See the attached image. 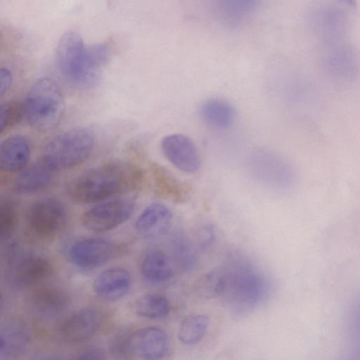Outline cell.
<instances>
[{"label": "cell", "instance_id": "6da1fadb", "mask_svg": "<svg viewBox=\"0 0 360 360\" xmlns=\"http://www.w3.org/2000/svg\"><path fill=\"white\" fill-rule=\"evenodd\" d=\"M143 173L134 164L115 161L91 168L72 180L67 187L70 198L77 202H101L139 188Z\"/></svg>", "mask_w": 360, "mask_h": 360}, {"label": "cell", "instance_id": "7a4b0ae2", "mask_svg": "<svg viewBox=\"0 0 360 360\" xmlns=\"http://www.w3.org/2000/svg\"><path fill=\"white\" fill-rule=\"evenodd\" d=\"M110 56L108 45L85 46L79 34L69 31L58 42L56 63L60 74L70 84L79 89H89L98 82L101 69Z\"/></svg>", "mask_w": 360, "mask_h": 360}, {"label": "cell", "instance_id": "3957f363", "mask_svg": "<svg viewBox=\"0 0 360 360\" xmlns=\"http://www.w3.org/2000/svg\"><path fill=\"white\" fill-rule=\"evenodd\" d=\"M224 268L226 284L222 295L233 311L248 312L266 299L271 283L260 269L241 259Z\"/></svg>", "mask_w": 360, "mask_h": 360}, {"label": "cell", "instance_id": "277c9868", "mask_svg": "<svg viewBox=\"0 0 360 360\" xmlns=\"http://www.w3.org/2000/svg\"><path fill=\"white\" fill-rule=\"evenodd\" d=\"M95 146V134L86 127L63 131L44 146L40 162L52 172L65 171L86 161Z\"/></svg>", "mask_w": 360, "mask_h": 360}, {"label": "cell", "instance_id": "5b68a950", "mask_svg": "<svg viewBox=\"0 0 360 360\" xmlns=\"http://www.w3.org/2000/svg\"><path fill=\"white\" fill-rule=\"evenodd\" d=\"M23 118L32 127L47 130L60 120L65 108L62 91L52 79L41 77L32 85L22 101Z\"/></svg>", "mask_w": 360, "mask_h": 360}, {"label": "cell", "instance_id": "8992f818", "mask_svg": "<svg viewBox=\"0 0 360 360\" xmlns=\"http://www.w3.org/2000/svg\"><path fill=\"white\" fill-rule=\"evenodd\" d=\"M352 11L340 0H313L308 7L307 22L320 44L345 40Z\"/></svg>", "mask_w": 360, "mask_h": 360}, {"label": "cell", "instance_id": "52a82bcc", "mask_svg": "<svg viewBox=\"0 0 360 360\" xmlns=\"http://www.w3.org/2000/svg\"><path fill=\"white\" fill-rule=\"evenodd\" d=\"M4 261L6 278L18 289L36 285L53 272V265L47 258L24 249L16 243L7 247Z\"/></svg>", "mask_w": 360, "mask_h": 360}, {"label": "cell", "instance_id": "ba28073f", "mask_svg": "<svg viewBox=\"0 0 360 360\" xmlns=\"http://www.w3.org/2000/svg\"><path fill=\"white\" fill-rule=\"evenodd\" d=\"M68 212L64 204L53 198L34 202L26 216L28 235L40 241H48L58 236L65 228Z\"/></svg>", "mask_w": 360, "mask_h": 360}, {"label": "cell", "instance_id": "9c48e42d", "mask_svg": "<svg viewBox=\"0 0 360 360\" xmlns=\"http://www.w3.org/2000/svg\"><path fill=\"white\" fill-rule=\"evenodd\" d=\"M319 61L326 75L342 83L356 81L360 76V55L347 39L320 44Z\"/></svg>", "mask_w": 360, "mask_h": 360}, {"label": "cell", "instance_id": "30bf717a", "mask_svg": "<svg viewBox=\"0 0 360 360\" xmlns=\"http://www.w3.org/2000/svg\"><path fill=\"white\" fill-rule=\"evenodd\" d=\"M134 207L135 200L131 197L103 200L83 214L82 223L91 231H108L124 223L132 214Z\"/></svg>", "mask_w": 360, "mask_h": 360}, {"label": "cell", "instance_id": "8fae6325", "mask_svg": "<svg viewBox=\"0 0 360 360\" xmlns=\"http://www.w3.org/2000/svg\"><path fill=\"white\" fill-rule=\"evenodd\" d=\"M118 253L117 246L103 238H87L77 240L68 248V257L75 266L84 269L100 266Z\"/></svg>", "mask_w": 360, "mask_h": 360}, {"label": "cell", "instance_id": "7c38bea8", "mask_svg": "<svg viewBox=\"0 0 360 360\" xmlns=\"http://www.w3.org/2000/svg\"><path fill=\"white\" fill-rule=\"evenodd\" d=\"M212 17L221 26L236 29L248 22L263 0H205Z\"/></svg>", "mask_w": 360, "mask_h": 360}, {"label": "cell", "instance_id": "4fadbf2b", "mask_svg": "<svg viewBox=\"0 0 360 360\" xmlns=\"http://www.w3.org/2000/svg\"><path fill=\"white\" fill-rule=\"evenodd\" d=\"M161 150L168 161L184 172L194 173L200 167V156L195 144L184 134L165 136L161 141Z\"/></svg>", "mask_w": 360, "mask_h": 360}, {"label": "cell", "instance_id": "5bb4252c", "mask_svg": "<svg viewBox=\"0 0 360 360\" xmlns=\"http://www.w3.org/2000/svg\"><path fill=\"white\" fill-rule=\"evenodd\" d=\"M103 316L95 308L79 309L67 318L60 328L62 338L68 342L79 343L92 338L100 329Z\"/></svg>", "mask_w": 360, "mask_h": 360}, {"label": "cell", "instance_id": "9a60e30c", "mask_svg": "<svg viewBox=\"0 0 360 360\" xmlns=\"http://www.w3.org/2000/svg\"><path fill=\"white\" fill-rule=\"evenodd\" d=\"M28 306L37 315L46 319L63 314L70 304L68 294L54 286H41L34 289L28 297Z\"/></svg>", "mask_w": 360, "mask_h": 360}, {"label": "cell", "instance_id": "2e32d148", "mask_svg": "<svg viewBox=\"0 0 360 360\" xmlns=\"http://www.w3.org/2000/svg\"><path fill=\"white\" fill-rule=\"evenodd\" d=\"M133 349L140 358L148 360L163 359L169 350L167 333L156 327H146L133 333Z\"/></svg>", "mask_w": 360, "mask_h": 360}, {"label": "cell", "instance_id": "e0dca14e", "mask_svg": "<svg viewBox=\"0 0 360 360\" xmlns=\"http://www.w3.org/2000/svg\"><path fill=\"white\" fill-rule=\"evenodd\" d=\"M131 285L129 272L122 267H112L101 272L93 283V290L99 297L116 301L124 297Z\"/></svg>", "mask_w": 360, "mask_h": 360}, {"label": "cell", "instance_id": "ac0fdd59", "mask_svg": "<svg viewBox=\"0 0 360 360\" xmlns=\"http://www.w3.org/2000/svg\"><path fill=\"white\" fill-rule=\"evenodd\" d=\"M30 342V331L25 323L20 320L6 322L0 331V358L12 359L21 355Z\"/></svg>", "mask_w": 360, "mask_h": 360}, {"label": "cell", "instance_id": "d6986e66", "mask_svg": "<svg viewBox=\"0 0 360 360\" xmlns=\"http://www.w3.org/2000/svg\"><path fill=\"white\" fill-rule=\"evenodd\" d=\"M172 212L160 203L148 205L139 216L135 227L141 236L153 239L165 235L172 223Z\"/></svg>", "mask_w": 360, "mask_h": 360}, {"label": "cell", "instance_id": "ffe728a7", "mask_svg": "<svg viewBox=\"0 0 360 360\" xmlns=\"http://www.w3.org/2000/svg\"><path fill=\"white\" fill-rule=\"evenodd\" d=\"M30 143L24 136L13 135L7 137L0 146L1 169L8 172L22 170L30 160Z\"/></svg>", "mask_w": 360, "mask_h": 360}, {"label": "cell", "instance_id": "44dd1931", "mask_svg": "<svg viewBox=\"0 0 360 360\" xmlns=\"http://www.w3.org/2000/svg\"><path fill=\"white\" fill-rule=\"evenodd\" d=\"M140 269L144 279L153 285L169 281L174 274L172 259L159 250H150L143 255Z\"/></svg>", "mask_w": 360, "mask_h": 360}, {"label": "cell", "instance_id": "7402d4cb", "mask_svg": "<svg viewBox=\"0 0 360 360\" xmlns=\"http://www.w3.org/2000/svg\"><path fill=\"white\" fill-rule=\"evenodd\" d=\"M53 172L41 162L25 169L16 178L13 190L20 194H30L47 188L53 181Z\"/></svg>", "mask_w": 360, "mask_h": 360}, {"label": "cell", "instance_id": "603a6c76", "mask_svg": "<svg viewBox=\"0 0 360 360\" xmlns=\"http://www.w3.org/2000/svg\"><path fill=\"white\" fill-rule=\"evenodd\" d=\"M200 114L207 124L222 130L231 127L236 117L232 105L221 98L205 101L200 108Z\"/></svg>", "mask_w": 360, "mask_h": 360}, {"label": "cell", "instance_id": "cb8c5ba5", "mask_svg": "<svg viewBox=\"0 0 360 360\" xmlns=\"http://www.w3.org/2000/svg\"><path fill=\"white\" fill-rule=\"evenodd\" d=\"M210 323V318L205 314H193L187 316L179 328V341L188 346L196 345L204 338Z\"/></svg>", "mask_w": 360, "mask_h": 360}, {"label": "cell", "instance_id": "d4e9b609", "mask_svg": "<svg viewBox=\"0 0 360 360\" xmlns=\"http://www.w3.org/2000/svg\"><path fill=\"white\" fill-rule=\"evenodd\" d=\"M226 284L225 268H217L202 276L194 284L193 290L198 297L212 299L223 295Z\"/></svg>", "mask_w": 360, "mask_h": 360}, {"label": "cell", "instance_id": "484cf974", "mask_svg": "<svg viewBox=\"0 0 360 360\" xmlns=\"http://www.w3.org/2000/svg\"><path fill=\"white\" fill-rule=\"evenodd\" d=\"M136 313L149 319H162L169 313L170 304L167 297L159 294H146L136 302Z\"/></svg>", "mask_w": 360, "mask_h": 360}, {"label": "cell", "instance_id": "4316f807", "mask_svg": "<svg viewBox=\"0 0 360 360\" xmlns=\"http://www.w3.org/2000/svg\"><path fill=\"white\" fill-rule=\"evenodd\" d=\"M171 250L174 259L180 268L191 271L198 263V252L193 243L181 233L175 234L171 239Z\"/></svg>", "mask_w": 360, "mask_h": 360}, {"label": "cell", "instance_id": "83f0119b", "mask_svg": "<svg viewBox=\"0 0 360 360\" xmlns=\"http://www.w3.org/2000/svg\"><path fill=\"white\" fill-rule=\"evenodd\" d=\"M150 170L154 185L165 195L178 197L188 191V185L178 179L163 166L153 163L150 166Z\"/></svg>", "mask_w": 360, "mask_h": 360}, {"label": "cell", "instance_id": "f1b7e54d", "mask_svg": "<svg viewBox=\"0 0 360 360\" xmlns=\"http://www.w3.org/2000/svg\"><path fill=\"white\" fill-rule=\"evenodd\" d=\"M346 328L351 354L354 359H360V294L349 309Z\"/></svg>", "mask_w": 360, "mask_h": 360}, {"label": "cell", "instance_id": "f546056e", "mask_svg": "<svg viewBox=\"0 0 360 360\" xmlns=\"http://www.w3.org/2000/svg\"><path fill=\"white\" fill-rule=\"evenodd\" d=\"M18 224V212L13 202L6 200L0 205V239L8 240Z\"/></svg>", "mask_w": 360, "mask_h": 360}, {"label": "cell", "instance_id": "4dcf8cb0", "mask_svg": "<svg viewBox=\"0 0 360 360\" xmlns=\"http://www.w3.org/2000/svg\"><path fill=\"white\" fill-rule=\"evenodd\" d=\"M133 333L124 329L117 332L109 342V351L115 359H128L134 354L133 349Z\"/></svg>", "mask_w": 360, "mask_h": 360}, {"label": "cell", "instance_id": "1f68e13d", "mask_svg": "<svg viewBox=\"0 0 360 360\" xmlns=\"http://www.w3.org/2000/svg\"><path fill=\"white\" fill-rule=\"evenodd\" d=\"M23 118L22 102L9 101L1 105L0 133L11 129Z\"/></svg>", "mask_w": 360, "mask_h": 360}, {"label": "cell", "instance_id": "d6a6232c", "mask_svg": "<svg viewBox=\"0 0 360 360\" xmlns=\"http://www.w3.org/2000/svg\"><path fill=\"white\" fill-rule=\"evenodd\" d=\"M214 238V229L210 224H206L198 230V242L202 248L210 246Z\"/></svg>", "mask_w": 360, "mask_h": 360}, {"label": "cell", "instance_id": "836d02e7", "mask_svg": "<svg viewBox=\"0 0 360 360\" xmlns=\"http://www.w3.org/2000/svg\"><path fill=\"white\" fill-rule=\"evenodd\" d=\"M76 358L81 359H104L105 355L103 349L91 347L79 352Z\"/></svg>", "mask_w": 360, "mask_h": 360}, {"label": "cell", "instance_id": "e575fe53", "mask_svg": "<svg viewBox=\"0 0 360 360\" xmlns=\"http://www.w3.org/2000/svg\"><path fill=\"white\" fill-rule=\"evenodd\" d=\"M12 83V75L7 69L2 68L0 70V96H3L9 90Z\"/></svg>", "mask_w": 360, "mask_h": 360}]
</instances>
